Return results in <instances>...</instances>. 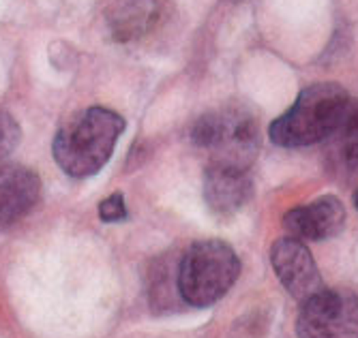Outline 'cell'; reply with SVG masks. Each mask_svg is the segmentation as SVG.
<instances>
[{
  "instance_id": "obj_11",
  "label": "cell",
  "mask_w": 358,
  "mask_h": 338,
  "mask_svg": "<svg viewBox=\"0 0 358 338\" xmlns=\"http://www.w3.org/2000/svg\"><path fill=\"white\" fill-rule=\"evenodd\" d=\"M333 140L337 165L345 174L358 176V103H350Z\"/></svg>"
},
{
  "instance_id": "obj_2",
  "label": "cell",
  "mask_w": 358,
  "mask_h": 338,
  "mask_svg": "<svg viewBox=\"0 0 358 338\" xmlns=\"http://www.w3.org/2000/svg\"><path fill=\"white\" fill-rule=\"evenodd\" d=\"M350 103L348 92L339 84H311L303 88L294 105L271 124V142L281 148H305L331 140Z\"/></svg>"
},
{
  "instance_id": "obj_15",
  "label": "cell",
  "mask_w": 358,
  "mask_h": 338,
  "mask_svg": "<svg viewBox=\"0 0 358 338\" xmlns=\"http://www.w3.org/2000/svg\"><path fill=\"white\" fill-rule=\"evenodd\" d=\"M232 3H238V0H232Z\"/></svg>"
},
{
  "instance_id": "obj_3",
  "label": "cell",
  "mask_w": 358,
  "mask_h": 338,
  "mask_svg": "<svg viewBox=\"0 0 358 338\" xmlns=\"http://www.w3.org/2000/svg\"><path fill=\"white\" fill-rule=\"evenodd\" d=\"M241 274L236 251L221 240H202L189 247L178 263L176 289L191 307H210L232 289Z\"/></svg>"
},
{
  "instance_id": "obj_4",
  "label": "cell",
  "mask_w": 358,
  "mask_h": 338,
  "mask_svg": "<svg viewBox=\"0 0 358 338\" xmlns=\"http://www.w3.org/2000/svg\"><path fill=\"white\" fill-rule=\"evenodd\" d=\"M193 144L210 154V165L249 169L259 150L255 118L243 108L204 114L191 128Z\"/></svg>"
},
{
  "instance_id": "obj_8",
  "label": "cell",
  "mask_w": 358,
  "mask_h": 338,
  "mask_svg": "<svg viewBox=\"0 0 358 338\" xmlns=\"http://www.w3.org/2000/svg\"><path fill=\"white\" fill-rule=\"evenodd\" d=\"M168 0H114L108 11L112 37L120 43L138 41L166 20Z\"/></svg>"
},
{
  "instance_id": "obj_12",
  "label": "cell",
  "mask_w": 358,
  "mask_h": 338,
  "mask_svg": "<svg viewBox=\"0 0 358 338\" xmlns=\"http://www.w3.org/2000/svg\"><path fill=\"white\" fill-rule=\"evenodd\" d=\"M20 144V126L11 114L0 110V161L7 159Z\"/></svg>"
},
{
  "instance_id": "obj_14",
  "label": "cell",
  "mask_w": 358,
  "mask_h": 338,
  "mask_svg": "<svg viewBox=\"0 0 358 338\" xmlns=\"http://www.w3.org/2000/svg\"><path fill=\"white\" fill-rule=\"evenodd\" d=\"M354 206H356V210H358V186H356V191H354Z\"/></svg>"
},
{
  "instance_id": "obj_5",
  "label": "cell",
  "mask_w": 358,
  "mask_h": 338,
  "mask_svg": "<svg viewBox=\"0 0 358 338\" xmlns=\"http://www.w3.org/2000/svg\"><path fill=\"white\" fill-rule=\"evenodd\" d=\"M299 338H358V295L327 289L301 304Z\"/></svg>"
},
{
  "instance_id": "obj_9",
  "label": "cell",
  "mask_w": 358,
  "mask_h": 338,
  "mask_svg": "<svg viewBox=\"0 0 358 338\" xmlns=\"http://www.w3.org/2000/svg\"><path fill=\"white\" fill-rule=\"evenodd\" d=\"M251 191L249 169L208 165L204 176V199L213 212L232 214L241 210L251 197Z\"/></svg>"
},
{
  "instance_id": "obj_13",
  "label": "cell",
  "mask_w": 358,
  "mask_h": 338,
  "mask_svg": "<svg viewBox=\"0 0 358 338\" xmlns=\"http://www.w3.org/2000/svg\"><path fill=\"white\" fill-rule=\"evenodd\" d=\"M99 216L101 221L106 223H116V221H122L127 216V208H124V197L120 193H114L110 195L106 201L99 204Z\"/></svg>"
},
{
  "instance_id": "obj_1",
  "label": "cell",
  "mask_w": 358,
  "mask_h": 338,
  "mask_svg": "<svg viewBox=\"0 0 358 338\" xmlns=\"http://www.w3.org/2000/svg\"><path fill=\"white\" fill-rule=\"evenodd\" d=\"M122 131L124 120L120 114L108 108H88L56 133L54 159L71 178L94 176L110 161Z\"/></svg>"
},
{
  "instance_id": "obj_10",
  "label": "cell",
  "mask_w": 358,
  "mask_h": 338,
  "mask_svg": "<svg viewBox=\"0 0 358 338\" xmlns=\"http://www.w3.org/2000/svg\"><path fill=\"white\" fill-rule=\"evenodd\" d=\"M39 178L24 167L7 169L0 178V223L13 225L24 219L39 199Z\"/></svg>"
},
{
  "instance_id": "obj_7",
  "label": "cell",
  "mask_w": 358,
  "mask_h": 338,
  "mask_svg": "<svg viewBox=\"0 0 358 338\" xmlns=\"http://www.w3.org/2000/svg\"><path fill=\"white\" fill-rule=\"evenodd\" d=\"M345 225V208L335 195H322L311 204L292 208L283 216L287 235L301 242H322L335 238Z\"/></svg>"
},
{
  "instance_id": "obj_6",
  "label": "cell",
  "mask_w": 358,
  "mask_h": 338,
  "mask_svg": "<svg viewBox=\"0 0 358 338\" xmlns=\"http://www.w3.org/2000/svg\"><path fill=\"white\" fill-rule=\"evenodd\" d=\"M271 263L283 289L301 304L324 289L322 274L311 251L305 242L292 238V235L279 238L273 244Z\"/></svg>"
}]
</instances>
